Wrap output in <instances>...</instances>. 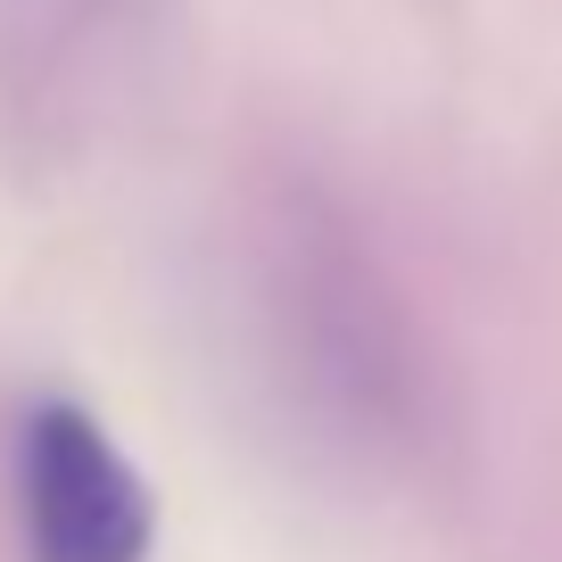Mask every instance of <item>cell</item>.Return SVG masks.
I'll use <instances>...</instances> for the list:
<instances>
[{
	"label": "cell",
	"instance_id": "obj_1",
	"mask_svg": "<svg viewBox=\"0 0 562 562\" xmlns=\"http://www.w3.org/2000/svg\"><path fill=\"white\" fill-rule=\"evenodd\" d=\"M18 529L34 562H149L158 505L83 405L42 397L18 422Z\"/></svg>",
	"mask_w": 562,
	"mask_h": 562
}]
</instances>
